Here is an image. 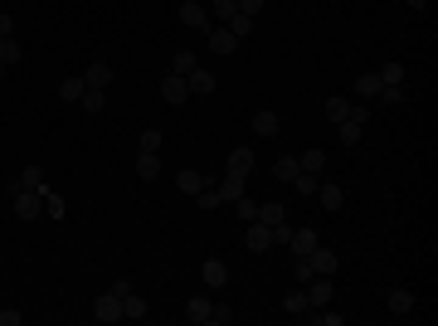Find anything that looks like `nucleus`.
Returning a JSON list of instances; mask_svg holds the SVG:
<instances>
[{"label":"nucleus","mask_w":438,"mask_h":326,"mask_svg":"<svg viewBox=\"0 0 438 326\" xmlns=\"http://www.w3.org/2000/svg\"><path fill=\"white\" fill-rule=\"evenodd\" d=\"M278 132H283V117H278L273 108L253 112V136H278Z\"/></svg>","instance_id":"6"},{"label":"nucleus","mask_w":438,"mask_h":326,"mask_svg":"<svg viewBox=\"0 0 438 326\" xmlns=\"http://www.w3.org/2000/svg\"><path fill=\"white\" fill-rule=\"evenodd\" d=\"M200 278H205V288H224V283H229V268H224V258H205Z\"/></svg>","instance_id":"15"},{"label":"nucleus","mask_w":438,"mask_h":326,"mask_svg":"<svg viewBox=\"0 0 438 326\" xmlns=\"http://www.w3.org/2000/svg\"><path fill=\"white\" fill-rule=\"evenodd\" d=\"M322 166H327V151H322V146H312V151H302V156H297V171L322 176Z\"/></svg>","instance_id":"23"},{"label":"nucleus","mask_w":438,"mask_h":326,"mask_svg":"<svg viewBox=\"0 0 438 326\" xmlns=\"http://www.w3.org/2000/svg\"><path fill=\"white\" fill-rule=\"evenodd\" d=\"M317 322H322V326H341L346 317H341V312H317Z\"/></svg>","instance_id":"46"},{"label":"nucleus","mask_w":438,"mask_h":326,"mask_svg":"<svg viewBox=\"0 0 438 326\" xmlns=\"http://www.w3.org/2000/svg\"><path fill=\"white\" fill-rule=\"evenodd\" d=\"M161 141H166V136H161V132H156V127H146V132H141V141H136V146H141V151H161Z\"/></svg>","instance_id":"42"},{"label":"nucleus","mask_w":438,"mask_h":326,"mask_svg":"<svg viewBox=\"0 0 438 326\" xmlns=\"http://www.w3.org/2000/svg\"><path fill=\"white\" fill-rule=\"evenodd\" d=\"M258 219H263V224H283V219H288V205H283V200H268V205H258Z\"/></svg>","instance_id":"27"},{"label":"nucleus","mask_w":438,"mask_h":326,"mask_svg":"<svg viewBox=\"0 0 438 326\" xmlns=\"http://www.w3.org/2000/svg\"><path fill=\"white\" fill-rule=\"evenodd\" d=\"M404 5H409V10H424V5H429V0H404Z\"/></svg>","instance_id":"49"},{"label":"nucleus","mask_w":438,"mask_h":326,"mask_svg":"<svg viewBox=\"0 0 438 326\" xmlns=\"http://www.w3.org/2000/svg\"><path fill=\"white\" fill-rule=\"evenodd\" d=\"M385 307H390L395 317H409V312H414V292H409V288H390V292H385Z\"/></svg>","instance_id":"8"},{"label":"nucleus","mask_w":438,"mask_h":326,"mask_svg":"<svg viewBox=\"0 0 438 326\" xmlns=\"http://www.w3.org/2000/svg\"><path fill=\"white\" fill-rule=\"evenodd\" d=\"M176 185H181V190H185V195H195V190H205V185H210V180H205V176H200V171H181V176H176Z\"/></svg>","instance_id":"29"},{"label":"nucleus","mask_w":438,"mask_h":326,"mask_svg":"<svg viewBox=\"0 0 438 326\" xmlns=\"http://www.w3.org/2000/svg\"><path fill=\"white\" fill-rule=\"evenodd\" d=\"M24 322V312H15V307H5V312H0V326H20Z\"/></svg>","instance_id":"45"},{"label":"nucleus","mask_w":438,"mask_h":326,"mask_svg":"<svg viewBox=\"0 0 438 326\" xmlns=\"http://www.w3.org/2000/svg\"><path fill=\"white\" fill-rule=\"evenodd\" d=\"M83 93H88V83H83V78H64V83H59V98H64V103H78Z\"/></svg>","instance_id":"28"},{"label":"nucleus","mask_w":438,"mask_h":326,"mask_svg":"<svg viewBox=\"0 0 438 326\" xmlns=\"http://www.w3.org/2000/svg\"><path fill=\"white\" fill-rule=\"evenodd\" d=\"M239 10H243V15H253V20H258V10H263V0H239Z\"/></svg>","instance_id":"47"},{"label":"nucleus","mask_w":438,"mask_h":326,"mask_svg":"<svg viewBox=\"0 0 438 326\" xmlns=\"http://www.w3.org/2000/svg\"><path fill=\"white\" fill-rule=\"evenodd\" d=\"M317 243H322V234H317V229H292V239H288V248H292V253H312Z\"/></svg>","instance_id":"16"},{"label":"nucleus","mask_w":438,"mask_h":326,"mask_svg":"<svg viewBox=\"0 0 438 326\" xmlns=\"http://www.w3.org/2000/svg\"><path fill=\"white\" fill-rule=\"evenodd\" d=\"M39 205H44V190H20L15 195V219H39Z\"/></svg>","instance_id":"2"},{"label":"nucleus","mask_w":438,"mask_h":326,"mask_svg":"<svg viewBox=\"0 0 438 326\" xmlns=\"http://www.w3.org/2000/svg\"><path fill=\"white\" fill-rule=\"evenodd\" d=\"M195 205H200V210H219V205H224V200H219V190H215V180H210L205 190H195Z\"/></svg>","instance_id":"35"},{"label":"nucleus","mask_w":438,"mask_h":326,"mask_svg":"<svg viewBox=\"0 0 438 326\" xmlns=\"http://www.w3.org/2000/svg\"><path fill=\"white\" fill-rule=\"evenodd\" d=\"M210 322H215V326H229V322H234V307H219V302H215V307H210Z\"/></svg>","instance_id":"43"},{"label":"nucleus","mask_w":438,"mask_h":326,"mask_svg":"<svg viewBox=\"0 0 438 326\" xmlns=\"http://www.w3.org/2000/svg\"><path fill=\"white\" fill-rule=\"evenodd\" d=\"M234 210H239V219H243V224H253V219H258V200L239 195V200H234Z\"/></svg>","instance_id":"38"},{"label":"nucleus","mask_w":438,"mask_h":326,"mask_svg":"<svg viewBox=\"0 0 438 326\" xmlns=\"http://www.w3.org/2000/svg\"><path fill=\"white\" fill-rule=\"evenodd\" d=\"M380 83H404V64H400V59H390V64L380 69Z\"/></svg>","instance_id":"39"},{"label":"nucleus","mask_w":438,"mask_h":326,"mask_svg":"<svg viewBox=\"0 0 438 326\" xmlns=\"http://www.w3.org/2000/svg\"><path fill=\"white\" fill-rule=\"evenodd\" d=\"M283 307H288V312H312V307H307V292H302V288H292V292L283 297Z\"/></svg>","instance_id":"41"},{"label":"nucleus","mask_w":438,"mask_h":326,"mask_svg":"<svg viewBox=\"0 0 438 326\" xmlns=\"http://www.w3.org/2000/svg\"><path fill=\"white\" fill-rule=\"evenodd\" d=\"M273 176H278V180H292V176H297V156H278V161H273Z\"/></svg>","instance_id":"36"},{"label":"nucleus","mask_w":438,"mask_h":326,"mask_svg":"<svg viewBox=\"0 0 438 326\" xmlns=\"http://www.w3.org/2000/svg\"><path fill=\"white\" fill-rule=\"evenodd\" d=\"M83 83H88V88H103V93H108V88H112V69H108V64H93V69L83 73Z\"/></svg>","instance_id":"24"},{"label":"nucleus","mask_w":438,"mask_h":326,"mask_svg":"<svg viewBox=\"0 0 438 326\" xmlns=\"http://www.w3.org/2000/svg\"><path fill=\"white\" fill-rule=\"evenodd\" d=\"M24 59V49H20V39H0V64L10 69V64H20Z\"/></svg>","instance_id":"32"},{"label":"nucleus","mask_w":438,"mask_h":326,"mask_svg":"<svg viewBox=\"0 0 438 326\" xmlns=\"http://www.w3.org/2000/svg\"><path fill=\"white\" fill-rule=\"evenodd\" d=\"M243 243H248V253H268L273 248V229L263 219H253V224H243Z\"/></svg>","instance_id":"1"},{"label":"nucleus","mask_w":438,"mask_h":326,"mask_svg":"<svg viewBox=\"0 0 438 326\" xmlns=\"http://www.w3.org/2000/svg\"><path fill=\"white\" fill-rule=\"evenodd\" d=\"M93 317H98V322H122V297L103 292V297L93 302Z\"/></svg>","instance_id":"11"},{"label":"nucleus","mask_w":438,"mask_h":326,"mask_svg":"<svg viewBox=\"0 0 438 326\" xmlns=\"http://www.w3.org/2000/svg\"><path fill=\"white\" fill-rule=\"evenodd\" d=\"M234 10H239V0H210V20H215V24H229Z\"/></svg>","instance_id":"31"},{"label":"nucleus","mask_w":438,"mask_h":326,"mask_svg":"<svg viewBox=\"0 0 438 326\" xmlns=\"http://www.w3.org/2000/svg\"><path fill=\"white\" fill-rule=\"evenodd\" d=\"M161 98H166L171 108H181V103L190 98V83H185L181 73H166V78H161Z\"/></svg>","instance_id":"4"},{"label":"nucleus","mask_w":438,"mask_h":326,"mask_svg":"<svg viewBox=\"0 0 438 326\" xmlns=\"http://www.w3.org/2000/svg\"><path fill=\"white\" fill-rule=\"evenodd\" d=\"M0 78H5V64H0Z\"/></svg>","instance_id":"50"},{"label":"nucleus","mask_w":438,"mask_h":326,"mask_svg":"<svg viewBox=\"0 0 438 326\" xmlns=\"http://www.w3.org/2000/svg\"><path fill=\"white\" fill-rule=\"evenodd\" d=\"M336 136H341V146H346V151H351V146H360V136H365V127H360V122H351V117H346V122H336Z\"/></svg>","instance_id":"17"},{"label":"nucleus","mask_w":438,"mask_h":326,"mask_svg":"<svg viewBox=\"0 0 438 326\" xmlns=\"http://www.w3.org/2000/svg\"><path fill=\"white\" fill-rule=\"evenodd\" d=\"M317 200H322V210H331V215H336V210L346 205V190H341L336 180H327V185H317Z\"/></svg>","instance_id":"14"},{"label":"nucleus","mask_w":438,"mask_h":326,"mask_svg":"<svg viewBox=\"0 0 438 326\" xmlns=\"http://www.w3.org/2000/svg\"><path fill=\"white\" fill-rule=\"evenodd\" d=\"M122 317H127V322H141V317H146V302H141L136 292H127V297H122Z\"/></svg>","instance_id":"30"},{"label":"nucleus","mask_w":438,"mask_h":326,"mask_svg":"<svg viewBox=\"0 0 438 326\" xmlns=\"http://www.w3.org/2000/svg\"><path fill=\"white\" fill-rule=\"evenodd\" d=\"M327 117H331V122H346V117H351V98H341V93L327 98Z\"/></svg>","instance_id":"33"},{"label":"nucleus","mask_w":438,"mask_h":326,"mask_svg":"<svg viewBox=\"0 0 438 326\" xmlns=\"http://www.w3.org/2000/svg\"><path fill=\"white\" fill-rule=\"evenodd\" d=\"M351 88H355V98H365V103H370V98H380V73H360Z\"/></svg>","instance_id":"22"},{"label":"nucleus","mask_w":438,"mask_h":326,"mask_svg":"<svg viewBox=\"0 0 438 326\" xmlns=\"http://www.w3.org/2000/svg\"><path fill=\"white\" fill-rule=\"evenodd\" d=\"M210 307H215L210 297H190V302H185V322H190V326L210 322Z\"/></svg>","instance_id":"19"},{"label":"nucleus","mask_w":438,"mask_h":326,"mask_svg":"<svg viewBox=\"0 0 438 326\" xmlns=\"http://www.w3.org/2000/svg\"><path fill=\"white\" fill-rule=\"evenodd\" d=\"M136 176H141V180H156V176H161V151H141V156H136Z\"/></svg>","instance_id":"18"},{"label":"nucleus","mask_w":438,"mask_h":326,"mask_svg":"<svg viewBox=\"0 0 438 326\" xmlns=\"http://www.w3.org/2000/svg\"><path fill=\"white\" fill-rule=\"evenodd\" d=\"M181 24H190V29H210V10H205L200 0H181Z\"/></svg>","instance_id":"5"},{"label":"nucleus","mask_w":438,"mask_h":326,"mask_svg":"<svg viewBox=\"0 0 438 326\" xmlns=\"http://www.w3.org/2000/svg\"><path fill=\"white\" fill-rule=\"evenodd\" d=\"M302 292H307V307H327V302H331V278H312V283H302Z\"/></svg>","instance_id":"9"},{"label":"nucleus","mask_w":438,"mask_h":326,"mask_svg":"<svg viewBox=\"0 0 438 326\" xmlns=\"http://www.w3.org/2000/svg\"><path fill=\"white\" fill-rule=\"evenodd\" d=\"M10 34H15V20H10V15L0 10V39H10Z\"/></svg>","instance_id":"48"},{"label":"nucleus","mask_w":438,"mask_h":326,"mask_svg":"<svg viewBox=\"0 0 438 326\" xmlns=\"http://www.w3.org/2000/svg\"><path fill=\"white\" fill-rule=\"evenodd\" d=\"M224 29H229V34H234V39H248V34H253V15H243V10H234V15H229V24H224Z\"/></svg>","instance_id":"20"},{"label":"nucleus","mask_w":438,"mask_h":326,"mask_svg":"<svg viewBox=\"0 0 438 326\" xmlns=\"http://www.w3.org/2000/svg\"><path fill=\"white\" fill-rule=\"evenodd\" d=\"M224 171H229V176H248V171H253V146H234L229 161H224Z\"/></svg>","instance_id":"7"},{"label":"nucleus","mask_w":438,"mask_h":326,"mask_svg":"<svg viewBox=\"0 0 438 326\" xmlns=\"http://www.w3.org/2000/svg\"><path fill=\"white\" fill-rule=\"evenodd\" d=\"M288 185H292V190H297V195H307V200H312V195H317V185H322V180H317V176H312V171H297V176H292V180H288Z\"/></svg>","instance_id":"26"},{"label":"nucleus","mask_w":438,"mask_h":326,"mask_svg":"<svg viewBox=\"0 0 438 326\" xmlns=\"http://www.w3.org/2000/svg\"><path fill=\"white\" fill-rule=\"evenodd\" d=\"M78 103H83V112H103V108H108V93H103V88H88Z\"/></svg>","instance_id":"34"},{"label":"nucleus","mask_w":438,"mask_h":326,"mask_svg":"<svg viewBox=\"0 0 438 326\" xmlns=\"http://www.w3.org/2000/svg\"><path fill=\"white\" fill-rule=\"evenodd\" d=\"M205 44H210V54H219V59H229L234 49H239V39L224 29V24H215V29H205Z\"/></svg>","instance_id":"3"},{"label":"nucleus","mask_w":438,"mask_h":326,"mask_svg":"<svg viewBox=\"0 0 438 326\" xmlns=\"http://www.w3.org/2000/svg\"><path fill=\"white\" fill-rule=\"evenodd\" d=\"M44 210H49V215H54V219H64V200H59V195H49V190H44Z\"/></svg>","instance_id":"44"},{"label":"nucleus","mask_w":438,"mask_h":326,"mask_svg":"<svg viewBox=\"0 0 438 326\" xmlns=\"http://www.w3.org/2000/svg\"><path fill=\"white\" fill-rule=\"evenodd\" d=\"M185 83H190V93H195V98H210L219 78L210 73V69H195V73H185Z\"/></svg>","instance_id":"12"},{"label":"nucleus","mask_w":438,"mask_h":326,"mask_svg":"<svg viewBox=\"0 0 438 326\" xmlns=\"http://www.w3.org/2000/svg\"><path fill=\"white\" fill-rule=\"evenodd\" d=\"M292 278H297V283H312V278H317L312 263H307V253H292Z\"/></svg>","instance_id":"37"},{"label":"nucleus","mask_w":438,"mask_h":326,"mask_svg":"<svg viewBox=\"0 0 438 326\" xmlns=\"http://www.w3.org/2000/svg\"><path fill=\"white\" fill-rule=\"evenodd\" d=\"M380 98H385L390 108H400V103H404V83H380Z\"/></svg>","instance_id":"40"},{"label":"nucleus","mask_w":438,"mask_h":326,"mask_svg":"<svg viewBox=\"0 0 438 326\" xmlns=\"http://www.w3.org/2000/svg\"><path fill=\"white\" fill-rule=\"evenodd\" d=\"M307 263H312V273H317V278H331V273H336V253H331V248H322V243L307 253Z\"/></svg>","instance_id":"10"},{"label":"nucleus","mask_w":438,"mask_h":326,"mask_svg":"<svg viewBox=\"0 0 438 326\" xmlns=\"http://www.w3.org/2000/svg\"><path fill=\"white\" fill-rule=\"evenodd\" d=\"M20 185H24V190H44V166H39V161H29V166L20 171Z\"/></svg>","instance_id":"25"},{"label":"nucleus","mask_w":438,"mask_h":326,"mask_svg":"<svg viewBox=\"0 0 438 326\" xmlns=\"http://www.w3.org/2000/svg\"><path fill=\"white\" fill-rule=\"evenodd\" d=\"M243 185H248V176H229V171H224V180H219L215 190H219V200H224V205H234V200L243 195Z\"/></svg>","instance_id":"13"},{"label":"nucleus","mask_w":438,"mask_h":326,"mask_svg":"<svg viewBox=\"0 0 438 326\" xmlns=\"http://www.w3.org/2000/svg\"><path fill=\"white\" fill-rule=\"evenodd\" d=\"M195 69H200V64H195V49H176V54H171V73L185 78V73H195Z\"/></svg>","instance_id":"21"}]
</instances>
